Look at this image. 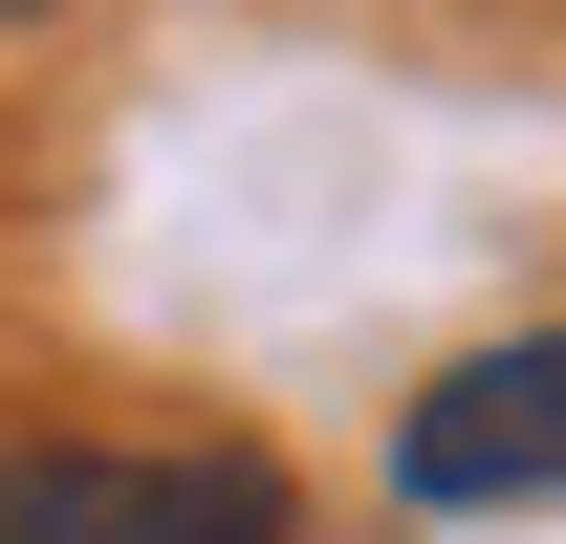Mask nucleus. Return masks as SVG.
Wrapping results in <instances>:
<instances>
[{"label": "nucleus", "instance_id": "nucleus-2", "mask_svg": "<svg viewBox=\"0 0 566 544\" xmlns=\"http://www.w3.org/2000/svg\"><path fill=\"white\" fill-rule=\"evenodd\" d=\"M283 458H109V436H44L0 458V544H283Z\"/></svg>", "mask_w": 566, "mask_h": 544}, {"label": "nucleus", "instance_id": "nucleus-1", "mask_svg": "<svg viewBox=\"0 0 566 544\" xmlns=\"http://www.w3.org/2000/svg\"><path fill=\"white\" fill-rule=\"evenodd\" d=\"M392 501H415V523H501V501H566V327L458 348V370L392 414Z\"/></svg>", "mask_w": 566, "mask_h": 544}, {"label": "nucleus", "instance_id": "nucleus-3", "mask_svg": "<svg viewBox=\"0 0 566 544\" xmlns=\"http://www.w3.org/2000/svg\"><path fill=\"white\" fill-rule=\"evenodd\" d=\"M0 22H44V0H0Z\"/></svg>", "mask_w": 566, "mask_h": 544}]
</instances>
